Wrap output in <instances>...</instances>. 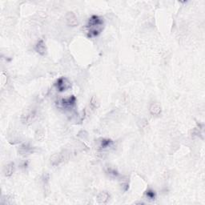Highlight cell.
I'll use <instances>...</instances> for the list:
<instances>
[{
	"label": "cell",
	"mask_w": 205,
	"mask_h": 205,
	"mask_svg": "<svg viewBox=\"0 0 205 205\" xmlns=\"http://www.w3.org/2000/svg\"><path fill=\"white\" fill-rule=\"evenodd\" d=\"M87 36L90 38L96 37L101 33L103 28V20L98 15H92L87 24Z\"/></svg>",
	"instance_id": "cell-1"
},
{
	"label": "cell",
	"mask_w": 205,
	"mask_h": 205,
	"mask_svg": "<svg viewBox=\"0 0 205 205\" xmlns=\"http://www.w3.org/2000/svg\"><path fill=\"white\" fill-rule=\"evenodd\" d=\"M68 155L66 151H63V152L57 153V154H54L50 157V164L53 166H57V165L60 164L61 163L63 162L65 159H68Z\"/></svg>",
	"instance_id": "cell-2"
},
{
	"label": "cell",
	"mask_w": 205,
	"mask_h": 205,
	"mask_svg": "<svg viewBox=\"0 0 205 205\" xmlns=\"http://www.w3.org/2000/svg\"><path fill=\"white\" fill-rule=\"evenodd\" d=\"M55 85L56 87V88L58 89L59 91L60 92H63V91H67L68 89H69L71 87V83L68 81V80L67 78L64 77H60L59 79L57 80V81L55 82Z\"/></svg>",
	"instance_id": "cell-3"
},
{
	"label": "cell",
	"mask_w": 205,
	"mask_h": 205,
	"mask_svg": "<svg viewBox=\"0 0 205 205\" xmlns=\"http://www.w3.org/2000/svg\"><path fill=\"white\" fill-rule=\"evenodd\" d=\"M35 50L37 53H39L40 55H45L46 53V46L45 44L44 41L43 39H40L35 45Z\"/></svg>",
	"instance_id": "cell-4"
},
{
	"label": "cell",
	"mask_w": 205,
	"mask_h": 205,
	"mask_svg": "<svg viewBox=\"0 0 205 205\" xmlns=\"http://www.w3.org/2000/svg\"><path fill=\"white\" fill-rule=\"evenodd\" d=\"M66 21L68 25L71 26V27H76V26L79 25V21H78L77 17L72 12H69V13L67 14Z\"/></svg>",
	"instance_id": "cell-5"
},
{
	"label": "cell",
	"mask_w": 205,
	"mask_h": 205,
	"mask_svg": "<svg viewBox=\"0 0 205 205\" xmlns=\"http://www.w3.org/2000/svg\"><path fill=\"white\" fill-rule=\"evenodd\" d=\"M76 99L75 96H71L67 99H61V105L64 108H72L74 105L76 104Z\"/></svg>",
	"instance_id": "cell-6"
},
{
	"label": "cell",
	"mask_w": 205,
	"mask_h": 205,
	"mask_svg": "<svg viewBox=\"0 0 205 205\" xmlns=\"http://www.w3.org/2000/svg\"><path fill=\"white\" fill-rule=\"evenodd\" d=\"M149 111H150L151 114L153 115V116H158V115L160 114L161 112L160 104L158 103V102H154V103H152V104L150 106Z\"/></svg>",
	"instance_id": "cell-7"
},
{
	"label": "cell",
	"mask_w": 205,
	"mask_h": 205,
	"mask_svg": "<svg viewBox=\"0 0 205 205\" xmlns=\"http://www.w3.org/2000/svg\"><path fill=\"white\" fill-rule=\"evenodd\" d=\"M110 195L107 192H102L98 195L97 196V199L99 203H107L108 201Z\"/></svg>",
	"instance_id": "cell-8"
},
{
	"label": "cell",
	"mask_w": 205,
	"mask_h": 205,
	"mask_svg": "<svg viewBox=\"0 0 205 205\" xmlns=\"http://www.w3.org/2000/svg\"><path fill=\"white\" fill-rule=\"evenodd\" d=\"M35 118V113L31 111V112L29 113H27L25 116H23L22 120H23V122L24 123V124H28L32 123V121H34Z\"/></svg>",
	"instance_id": "cell-9"
},
{
	"label": "cell",
	"mask_w": 205,
	"mask_h": 205,
	"mask_svg": "<svg viewBox=\"0 0 205 205\" xmlns=\"http://www.w3.org/2000/svg\"><path fill=\"white\" fill-rule=\"evenodd\" d=\"M14 172H15V164H14V163H10V164H8L5 167L4 174H5L6 176H7V177L11 176L14 173Z\"/></svg>",
	"instance_id": "cell-10"
},
{
	"label": "cell",
	"mask_w": 205,
	"mask_h": 205,
	"mask_svg": "<svg viewBox=\"0 0 205 205\" xmlns=\"http://www.w3.org/2000/svg\"><path fill=\"white\" fill-rule=\"evenodd\" d=\"M112 144V140L109 139H102L100 141V147L101 148H107L110 147Z\"/></svg>",
	"instance_id": "cell-11"
},
{
	"label": "cell",
	"mask_w": 205,
	"mask_h": 205,
	"mask_svg": "<svg viewBox=\"0 0 205 205\" xmlns=\"http://www.w3.org/2000/svg\"><path fill=\"white\" fill-rule=\"evenodd\" d=\"M31 150H32L31 147H30L28 144H26V143L22 145L20 148V151L21 154H27V153L31 152Z\"/></svg>",
	"instance_id": "cell-12"
},
{
	"label": "cell",
	"mask_w": 205,
	"mask_h": 205,
	"mask_svg": "<svg viewBox=\"0 0 205 205\" xmlns=\"http://www.w3.org/2000/svg\"><path fill=\"white\" fill-rule=\"evenodd\" d=\"M45 138V133L43 130H38L35 133V139L39 141H43Z\"/></svg>",
	"instance_id": "cell-13"
},
{
	"label": "cell",
	"mask_w": 205,
	"mask_h": 205,
	"mask_svg": "<svg viewBox=\"0 0 205 205\" xmlns=\"http://www.w3.org/2000/svg\"><path fill=\"white\" fill-rule=\"evenodd\" d=\"M145 194H146V196H147L149 199H151V200H154V199H155V196H156L155 191H153L152 189L147 190Z\"/></svg>",
	"instance_id": "cell-14"
},
{
	"label": "cell",
	"mask_w": 205,
	"mask_h": 205,
	"mask_svg": "<svg viewBox=\"0 0 205 205\" xmlns=\"http://www.w3.org/2000/svg\"><path fill=\"white\" fill-rule=\"evenodd\" d=\"M109 173L111 175H114V176H118V172H116V170H113V169H109Z\"/></svg>",
	"instance_id": "cell-15"
}]
</instances>
